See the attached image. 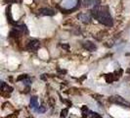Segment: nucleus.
Here are the masks:
<instances>
[{
	"mask_svg": "<svg viewBox=\"0 0 130 118\" xmlns=\"http://www.w3.org/2000/svg\"><path fill=\"white\" fill-rule=\"evenodd\" d=\"M91 15L93 16L94 19H96L101 24H103L107 27H111L113 25V21L111 18L109 8L107 6H102V7H95L92 8L91 10Z\"/></svg>",
	"mask_w": 130,
	"mask_h": 118,
	"instance_id": "f257e3e1",
	"label": "nucleus"
},
{
	"mask_svg": "<svg viewBox=\"0 0 130 118\" xmlns=\"http://www.w3.org/2000/svg\"><path fill=\"white\" fill-rule=\"evenodd\" d=\"M79 7V0H63L60 3V10L64 13H72Z\"/></svg>",
	"mask_w": 130,
	"mask_h": 118,
	"instance_id": "f03ea898",
	"label": "nucleus"
},
{
	"mask_svg": "<svg viewBox=\"0 0 130 118\" xmlns=\"http://www.w3.org/2000/svg\"><path fill=\"white\" fill-rule=\"evenodd\" d=\"M39 46H40V43H39L38 40H36V39H31V40H29V41L27 42V44H26V49L29 50V51H36L39 48Z\"/></svg>",
	"mask_w": 130,
	"mask_h": 118,
	"instance_id": "7ed1b4c3",
	"label": "nucleus"
},
{
	"mask_svg": "<svg viewBox=\"0 0 130 118\" xmlns=\"http://www.w3.org/2000/svg\"><path fill=\"white\" fill-rule=\"evenodd\" d=\"M111 102H113V103H117V104H120V105H128L127 101L124 100V98H122L119 96H115V97H111L110 99H109Z\"/></svg>",
	"mask_w": 130,
	"mask_h": 118,
	"instance_id": "20e7f679",
	"label": "nucleus"
},
{
	"mask_svg": "<svg viewBox=\"0 0 130 118\" xmlns=\"http://www.w3.org/2000/svg\"><path fill=\"white\" fill-rule=\"evenodd\" d=\"M101 5V0H84L83 6L84 7H99Z\"/></svg>",
	"mask_w": 130,
	"mask_h": 118,
	"instance_id": "39448f33",
	"label": "nucleus"
},
{
	"mask_svg": "<svg viewBox=\"0 0 130 118\" xmlns=\"http://www.w3.org/2000/svg\"><path fill=\"white\" fill-rule=\"evenodd\" d=\"M39 14L42 16H54L56 15V11L50 8H41L39 9Z\"/></svg>",
	"mask_w": 130,
	"mask_h": 118,
	"instance_id": "423d86ee",
	"label": "nucleus"
},
{
	"mask_svg": "<svg viewBox=\"0 0 130 118\" xmlns=\"http://www.w3.org/2000/svg\"><path fill=\"white\" fill-rule=\"evenodd\" d=\"M82 45L84 47L85 49H87L88 51H94V50H96L97 49V46L95 43H93L92 41H89V40H86L84 41L83 43H82Z\"/></svg>",
	"mask_w": 130,
	"mask_h": 118,
	"instance_id": "0eeeda50",
	"label": "nucleus"
},
{
	"mask_svg": "<svg viewBox=\"0 0 130 118\" xmlns=\"http://www.w3.org/2000/svg\"><path fill=\"white\" fill-rule=\"evenodd\" d=\"M78 19L80 20L82 23H84V24H89L91 22V17L88 14H79L78 15Z\"/></svg>",
	"mask_w": 130,
	"mask_h": 118,
	"instance_id": "6e6552de",
	"label": "nucleus"
},
{
	"mask_svg": "<svg viewBox=\"0 0 130 118\" xmlns=\"http://www.w3.org/2000/svg\"><path fill=\"white\" fill-rule=\"evenodd\" d=\"M1 91H2V92H13V88H12V87H10V86H8L6 83L2 82V83H1Z\"/></svg>",
	"mask_w": 130,
	"mask_h": 118,
	"instance_id": "1a4fd4ad",
	"label": "nucleus"
},
{
	"mask_svg": "<svg viewBox=\"0 0 130 118\" xmlns=\"http://www.w3.org/2000/svg\"><path fill=\"white\" fill-rule=\"evenodd\" d=\"M117 78L115 77V75H113L112 73H109V74H107V75L105 76V80H106V82H107V83H109V84L112 83Z\"/></svg>",
	"mask_w": 130,
	"mask_h": 118,
	"instance_id": "9d476101",
	"label": "nucleus"
},
{
	"mask_svg": "<svg viewBox=\"0 0 130 118\" xmlns=\"http://www.w3.org/2000/svg\"><path fill=\"white\" fill-rule=\"evenodd\" d=\"M30 107L32 109H36L38 107V101H37V98L36 97H32L30 98Z\"/></svg>",
	"mask_w": 130,
	"mask_h": 118,
	"instance_id": "9b49d317",
	"label": "nucleus"
},
{
	"mask_svg": "<svg viewBox=\"0 0 130 118\" xmlns=\"http://www.w3.org/2000/svg\"><path fill=\"white\" fill-rule=\"evenodd\" d=\"M7 19H8V22L10 24H15V22L13 21V18H12V15H11V6L10 5L7 8Z\"/></svg>",
	"mask_w": 130,
	"mask_h": 118,
	"instance_id": "f8f14e48",
	"label": "nucleus"
},
{
	"mask_svg": "<svg viewBox=\"0 0 130 118\" xmlns=\"http://www.w3.org/2000/svg\"><path fill=\"white\" fill-rule=\"evenodd\" d=\"M81 110H82V114H83V117H86L88 114L87 113H90L89 111V109H88V107L87 106H82V108H81Z\"/></svg>",
	"mask_w": 130,
	"mask_h": 118,
	"instance_id": "ddd939ff",
	"label": "nucleus"
},
{
	"mask_svg": "<svg viewBox=\"0 0 130 118\" xmlns=\"http://www.w3.org/2000/svg\"><path fill=\"white\" fill-rule=\"evenodd\" d=\"M68 109H63L62 111H61V118H66L67 116H68Z\"/></svg>",
	"mask_w": 130,
	"mask_h": 118,
	"instance_id": "4468645a",
	"label": "nucleus"
},
{
	"mask_svg": "<svg viewBox=\"0 0 130 118\" xmlns=\"http://www.w3.org/2000/svg\"><path fill=\"white\" fill-rule=\"evenodd\" d=\"M26 78H27V75L24 74V75H21V76H19V77L17 78V81H22V80H26Z\"/></svg>",
	"mask_w": 130,
	"mask_h": 118,
	"instance_id": "2eb2a0df",
	"label": "nucleus"
},
{
	"mask_svg": "<svg viewBox=\"0 0 130 118\" xmlns=\"http://www.w3.org/2000/svg\"><path fill=\"white\" fill-rule=\"evenodd\" d=\"M37 111L39 112V113H42V112H45V106H39L38 109H36Z\"/></svg>",
	"mask_w": 130,
	"mask_h": 118,
	"instance_id": "dca6fc26",
	"label": "nucleus"
},
{
	"mask_svg": "<svg viewBox=\"0 0 130 118\" xmlns=\"http://www.w3.org/2000/svg\"><path fill=\"white\" fill-rule=\"evenodd\" d=\"M90 114H91L92 118H102L98 113H95V112H94V113H93V112H90Z\"/></svg>",
	"mask_w": 130,
	"mask_h": 118,
	"instance_id": "f3484780",
	"label": "nucleus"
},
{
	"mask_svg": "<svg viewBox=\"0 0 130 118\" xmlns=\"http://www.w3.org/2000/svg\"><path fill=\"white\" fill-rule=\"evenodd\" d=\"M62 47L66 48V49H69V44H62Z\"/></svg>",
	"mask_w": 130,
	"mask_h": 118,
	"instance_id": "a211bd4d",
	"label": "nucleus"
},
{
	"mask_svg": "<svg viewBox=\"0 0 130 118\" xmlns=\"http://www.w3.org/2000/svg\"><path fill=\"white\" fill-rule=\"evenodd\" d=\"M7 1H8V3L10 4V3H14V2H17L18 0H7Z\"/></svg>",
	"mask_w": 130,
	"mask_h": 118,
	"instance_id": "6ab92c4d",
	"label": "nucleus"
},
{
	"mask_svg": "<svg viewBox=\"0 0 130 118\" xmlns=\"http://www.w3.org/2000/svg\"><path fill=\"white\" fill-rule=\"evenodd\" d=\"M128 72H130V69H129V70H128Z\"/></svg>",
	"mask_w": 130,
	"mask_h": 118,
	"instance_id": "aec40b11",
	"label": "nucleus"
}]
</instances>
